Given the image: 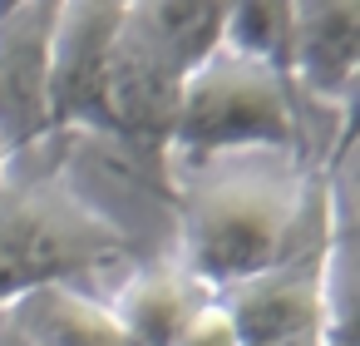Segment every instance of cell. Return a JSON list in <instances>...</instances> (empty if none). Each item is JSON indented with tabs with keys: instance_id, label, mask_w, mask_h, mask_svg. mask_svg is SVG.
Wrapping results in <instances>:
<instances>
[{
	"instance_id": "obj_1",
	"label": "cell",
	"mask_w": 360,
	"mask_h": 346,
	"mask_svg": "<svg viewBox=\"0 0 360 346\" xmlns=\"http://www.w3.org/2000/svg\"><path fill=\"white\" fill-rule=\"evenodd\" d=\"M345 149H335L326 163L291 154H227L168 168L178 218L173 257L217 297L291 252L330 242L340 218Z\"/></svg>"
},
{
	"instance_id": "obj_2",
	"label": "cell",
	"mask_w": 360,
	"mask_h": 346,
	"mask_svg": "<svg viewBox=\"0 0 360 346\" xmlns=\"http://www.w3.org/2000/svg\"><path fill=\"white\" fill-rule=\"evenodd\" d=\"M65 144L70 139H60L55 159L40 168L11 159L0 173V311L40 287H84L104 277L119 287L139 262L129 228L70 178Z\"/></svg>"
},
{
	"instance_id": "obj_3",
	"label": "cell",
	"mask_w": 360,
	"mask_h": 346,
	"mask_svg": "<svg viewBox=\"0 0 360 346\" xmlns=\"http://www.w3.org/2000/svg\"><path fill=\"white\" fill-rule=\"evenodd\" d=\"M306 109L311 104L296 94V85L281 70L217 45L183 80V99L168 139V168H188L227 154L306 159V129H311Z\"/></svg>"
},
{
	"instance_id": "obj_4",
	"label": "cell",
	"mask_w": 360,
	"mask_h": 346,
	"mask_svg": "<svg viewBox=\"0 0 360 346\" xmlns=\"http://www.w3.org/2000/svg\"><path fill=\"white\" fill-rule=\"evenodd\" d=\"M183 60L158 35L148 6H124L104 70V139L168 163V139L183 99Z\"/></svg>"
},
{
	"instance_id": "obj_5",
	"label": "cell",
	"mask_w": 360,
	"mask_h": 346,
	"mask_svg": "<svg viewBox=\"0 0 360 346\" xmlns=\"http://www.w3.org/2000/svg\"><path fill=\"white\" fill-rule=\"evenodd\" d=\"M124 6H60L50 35V129L104 139V70Z\"/></svg>"
},
{
	"instance_id": "obj_6",
	"label": "cell",
	"mask_w": 360,
	"mask_h": 346,
	"mask_svg": "<svg viewBox=\"0 0 360 346\" xmlns=\"http://www.w3.org/2000/svg\"><path fill=\"white\" fill-rule=\"evenodd\" d=\"M60 6H0V144L11 159L55 139L50 129V35Z\"/></svg>"
},
{
	"instance_id": "obj_7",
	"label": "cell",
	"mask_w": 360,
	"mask_h": 346,
	"mask_svg": "<svg viewBox=\"0 0 360 346\" xmlns=\"http://www.w3.org/2000/svg\"><path fill=\"white\" fill-rule=\"evenodd\" d=\"M286 75L311 109L350 119L360 75V11L355 6H291V60Z\"/></svg>"
},
{
	"instance_id": "obj_8",
	"label": "cell",
	"mask_w": 360,
	"mask_h": 346,
	"mask_svg": "<svg viewBox=\"0 0 360 346\" xmlns=\"http://www.w3.org/2000/svg\"><path fill=\"white\" fill-rule=\"evenodd\" d=\"M207 302H217L212 287H202L178 257H143L119 277L109 311L124 326L129 346H173V336Z\"/></svg>"
},
{
	"instance_id": "obj_9",
	"label": "cell",
	"mask_w": 360,
	"mask_h": 346,
	"mask_svg": "<svg viewBox=\"0 0 360 346\" xmlns=\"http://www.w3.org/2000/svg\"><path fill=\"white\" fill-rule=\"evenodd\" d=\"M30 346H129L109 302L89 287H40L6 307Z\"/></svg>"
},
{
	"instance_id": "obj_10",
	"label": "cell",
	"mask_w": 360,
	"mask_h": 346,
	"mask_svg": "<svg viewBox=\"0 0 360 346\" xmlns=\"http://www.w3.org/2000/svg\"><path fill=\"white\" fill-rule=\"evenodd\" d=\"M222 45L242 50V55H252V60H262V65L286 75V60H291V6H227Z\"/></svg>"
},
{
	"instance_id": "obj_11",
	"label": "cell",
	"mask_w": 360,
	"mask_h": 346,
	"mask_svg": "<svg viewBox=\"0 0 360 346\" xmlns=\"http://www.w3.org/2000/svg\"><path fill=\"white\" fill-rule=\"evenodd\" d=\"M158 35L173 45V55L183 60V70L193 75L217 45H222V25H227V6H148Z\"/></svg>"
},
{
	"instance_id": "obj_12",
	"label": "cell",
	"mask_w": 360,
	"mask_h": 346,
	"mask_svg": "<svg viewBox=\"0 0 360 346\" xmlns=\"http://www.w3.org/2000/svg\"><path fill=\"white\" fill-rule=\"evenodd\" d=\"M173 346H242V336H237L232 316H227L217 302H207V307L173 336Z\"/></svg>"
},
{
	"instance_id": "obj_13",
	"label": "cell",
	"mask_w": 360,
	"mask_h": 346,
	"mask_svg": "<svg viewBox=\"0 0 360 346\" xmlns=\"http://www.w3.org/2000/svg\"><path fill=\"white\" fill-rule=\"evenodd\" d=\"M0 346H30V341H25V336L15 331V321H11L6 311H0Z\"/></svg>"
},
{
	"instance_id": "obj_14",
	"label": "cell",
	"mask_w": 360,
	"mask_h": 346,
	"mask_svg": "<svg viewBox=\"0 0 360 346\" xmlns=\"http://www.w3.org/2000/svg\"><path fill=\"white\" fill-rule=\"evenodd\" d=\"M266 346H330L326 336H291V341H266Z\"/></svg>"
},
{
	"instance_id": "obj_15",
	"label": "cell",
	"mask_w": 360,
	"mask_h": 346,
	"mask_svg": "<svg viewBox=\"0 0 360 346\" xmlns=\"http://www.w3.org/2000/svg\"><path fill=\"white\" fill-rule=\"evenodd\" d=\"M11 168V154H6V144H0V173H6Z\"/></svg>"
}]
</instances>
